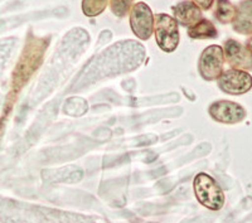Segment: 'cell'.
<instances>
[{"label": "cell", "instance_id": "6da1fadb", "mask_svg": "<svg viewBox=\"0 0 252 223\" xmlns=\"http://www.w3.org/2000/svg\"><path fill=\"white\" fill-rule=\"evenodd\" d=\"M48 47V39H39V38H32L26 44L23 55L20 57L19 63L14 73V83H24L29 78L34 69L39 67L43 60V55L46 48Z\"/></svg>", "mask_w": 252, "mask_h": 223}, {"label": "cell", "instance_id": "7a4b0ae2", "mask_svg": "<svg viewBox=\"0 0 252 223\" xmlns=\"http://www.w3.org/2000/svg\"><path fill=\"white\" fill-rule=\"evenodd\" d=\"M194 193L198 202L206 208L220 211L224 204V193L220 184L211 175L199 173L194 178Z\"/></svg>", "mask_w": 252, "mask_h": 223}, {"label": "cell", "instance_id": "3957f363", "mask_svg": "<svg viewBox=\"0 0 252 223\" xmlns=\"http://www.w3.org/2000/svg\"><path fill=\"white\" fill-rule=\"evenodd\" d=\"M154 32L158 46L164 52H173L179 44L178 22L168 14H157L154 17Z\"/></svg>", "mask_w": 252, "mask_h": 223}, {"label": "cell", "instance_id": "277c9868", "mask_svg": "<svg viewBox=\"0 0 252 223\" xmlns=\"http://www.w3.org/2000/svg\"><path fill=\"white\" fill-rule=\"evenodd\" d=\"M224 64L223 48L220 46H209L202 52L199 58V72L207 81L218 80Z\"/></svg>", "mask_w": 252, "mask_h": 223}, {"label": "cell", "instance_id": "5b68a950", "mask_svg": "<svg viewBox=\"0 0 252 223\" xmlns=\"http://www.w3.org/2000/svg\"><path fill=\"white\" fill-rule=\"evenodd\" d=\"M130 26L136 37L143 40L149 39L154 32V15L152 9L145 3L134 4L130 10Z\"/></svg>", "mask_w": 252, "mask_h": 223}, {"label": "cell", "instance_id": "8992f818", "mask_svg": "<svg viewBox=\"0 0 252 223\" xmlns=\"http://www.w3.org/2000/svg\"><path fill=\"white\" fill-rule=\"evenodd\" d=\"M218 86L228 95H244L252 89V76L241 69L223 71L218 77Z\"/></svg>", "mask_w": 252, "mask_h": 223}, {"label": "cell", "instance_id": "52a82bcc", "mask_svg": "<svg viewBox=\"0 0 252 223\" xmlns=\"http://www.w3.org/2000/svg\"><path fill=\"white\" fill-rule=\"evenodd\" d=\"M209 115L220 124H238L246 118V110L232 101H216L209 106Z\"/></svg>", "mask_w": 252, "mask_h": 223}, {"label": "cell", "instance_id": "ba28073f", "mask_svg": "<svg viewBox=\"0 0 252 223\" xmlns=\"http://www.w3.org/2000/svg\"><path fill=\"white\" fill-rule=\"evenodd\" d=\"M224 60L229 66L241 71H252V53L246 46L235 39L226 40L223 47Z\"/></svg>", "mask_w": 252, "mask_h": 223}, {"label": "cell", "instance_id": "9c48e42d", "mask_svg": "<svg viewBox=\"0 0 252 223\" xmlns=\"http://www.w3.org/2000/svg\"><path fill=\"white\" fill-rule=\"evenodd\" d=\"M174 17L182 26L192 27L202 19V12L193 1H182L174 6Z\"/></svg>", "mask_w": 252, "mask_h": 223}, {"label": "cell", "instance_id": "30bf717a", "mask_svg": "<svg viewBox=\"0 0 252 223\" xmlns=\"http://www.w3.org/2000/svg\"><path fill=\"white\" fill-rule=\"evenodd\" d=\"M232 24L240 34H252V0H245L238 5Z\"/></svg>", "mask_w": 252, "mask_h": 223}, {"label": "cell", "instance_id": "8fae6325", "mask_svg": "<svg viewBox=\"0 0 252 223\" xmlns=\"http://www.w3.org/2000/svg\"><path fill=\"white\" fill-rule=\"evenodd\" d=\"M188 34L193 39H209V38L217 37L218 32L212 22L207 19H201L197 24L189 27Z\"/></svg>", "mask_w": 252, "mask_h": 223}, {"label": "cell", "instance_id": "7c38bea8", "mask_svg": "<svg viewBox=\"0 0 252 223\" xmlns=\"http://www.w3.org/2000/svg\"><path fill=\"white\" fill-rule=\"evenodd\" d=\"M237 14V8L228 0H217L215 17L222 24L232 23Z\"/></svg>", "mask_w": 252, "mask_h": 223}, {"label": "cell", "instance_id": "4fadbf2b", "mask_svg": "<svg viewBox=\"0 0 252 223\" xmlns=\"http://www.w3.org/2000/svg\"><path fill=\"white\" fill-rule=\"evenodd\" d=\"M110 0H82L83 14L87 17H96L106 9Z\"/></svg>", "mask_w": 252, "mask_h": 223}, {"label": "cell", "instance_id": "5bb4252c", "mask_svg": "<svg viewBox=\"0 0 252 223\" xmlns=\"http://www.w3.org/2000/svg\"><path fill=\"white\" fill-rule=\"evenodd\" d=\"M111 4V10L116 17H125L130 10V6L132 4V0H110Z\"/></svg>", "mask_w": 252, "mask_h": 223}, {"label": "cell", "instance_id": "9a60e30c", "mask_svg": "<svg viewBox=\"0 0 252 223\" xmlns=\"http://www.w3.org/2000/svg\"><path fill=\"white\" fill-rule=\"evenodd\" d=\"M193 3L198 6L199 9H203V10H208V9L212 8L215 0H192Z\"/></svg>", "mask_w": 252, "mask_h": 223}, {"label": "cell", "instance_id": "2e32d148", "mask_svg": "<svg viewBox=\"0 0 252 223\" xmlns=\"http://www.w3.org/2000/svg\"><path fill=\"white\" fill-rule=\"evenodd\" d=\"M246 47H247V49H249V51L252 53V34H251V37H250L249 39H247Z\"/></svg>", "mask_w": 252, "mask_h": 223}]
</instances>
